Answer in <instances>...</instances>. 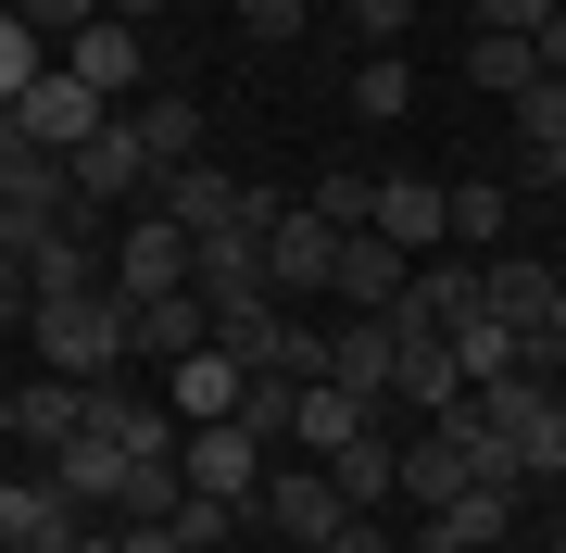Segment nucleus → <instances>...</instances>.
<instances>
[{
	"instance_id": "nucleus-1",
	"label": "nucleus",
	"mask_w": 566,
	"mask_h": 553,
	"mask_svg": "<svg viewBox=\"0 0 566 553\" xmlns=\"http://www.w3.org/2000/svg\"><path fill=\"white\" fill-rule=\"evenodd\" d=\"M25 328H39V365H51V377H114V365H126V302H114V277H102V289H51Z\"/></svg>"
},
{
	"instance_id": "nucleus-2",
	"label": "nucleus",
	"mask_w": 566,
	"mask_h": 553,
	"mask_svg": "<svg viewBox=\"0 0 566 553\" xmlns=\"http://www.w3.org/2000/svg\"><path fill=\"white\" fill-rule=\"evenodd\" d=\"M164 289H189V226H177V214H139V226L114 240V302L139 315V302H164Z\"/></svg>"
},
{
	"instance_id": "nucleus-3",
	"label": "nucleus",
	"mask_w": 566,
	"mask_h": 553,
	"mask_svg": "<svg viewBox=\"0 0 566 553\" xmlns=\"http://www.w3.org/2000/svg\"><path fill=\"white\" fill-rule=\"evenodd\" d=\"M177 478H189V491H214V503H252V491H264V440L240 428V415H214V428L177 440Z\"/></svg>"
},
{
	"instance_id": "nucleus-4",
	"label": "nucleus",
	"mask_w": 566,
	"mask_h": 553,
	"mask_svg": "<svg viewBox=\"0 0 566 553\" xmlns=\"http://www.w3.org/2000/svg\"><path fill=\"white\" fill-rule=\"evenodd\" d=\"M25 139H39V151H88V139H102V126H114V102H102V88H88V76H63V63H51V76L39 88H25Z\"/></svg>"
},
{
	"instance_id": "nucleus-5",
	"label": "nucleus",
	"mask_w": 566,
	"mask_h": 553,
	"mask_svg": "<svg viewBox=\"0 0 566 553\" xmlns=\"http://www.w3.org/2000/svg\"><path fill=\"white\" fill-rule=\"evenodd\" d=\"M340 515H353V503H340V478H327V466H290V478H264V491H252V529H277V541H303V553L340 529Z\"/></svg>"
},
{
	"instance_id": "nucleus-6",
	"label": "nucleus",
	"mask_w": 566,
	"mask_h": 553,
	"mask_svg": "<svg viewBox=\"0 0 566 553\" xmlns=\"http://www.w3.org/2000/svg\"><path fill=\"white\" fill-rule=\"evenodd\" d=\"M365 226H378L390 252H416V265H428V252L453 240V189H441V177H378V214H365Z\"/></svg>"
},
{
	"instance_id": "nucleus-7",
	"label": "nucleus",
	"mask_w": 566,
	"mask_h": 553,
	"mask_svg": "<svg viewBox=\"0 0 566 553\" xmlns=\"http://www.w3.org/2000/svg\"><path fill=\"white\" fill-rule=\"evenodd\" d=\"M327 265H340V226H327L315 202H290L277 226H264V289H327Z\"/></svg>"
},
{
	"instance_id": "nucleus-8",
	"label": "nucleus",
	"mask_w": 566,
	"mask_h": 553,
	"mask_svg": "<svg viewBox=\"0 0 566 553\" xmlns=\"http://www.w3.org/2000/svg\"><path fill=\"white\" fill-rule=\"evenodd\" d=\"M63 76H88V88H102V102L126 114V88L151 76V25H114V13H102L88 39H63Z\"/></svg>"
},
{
	"instance_id": "nucleus-9",
	"label": "nucleus",
	"mask_w": 566,
	"mask_h": 553,
	"mask_svg": "<svg viewBox=\"0 0 566 553\" xmlns=\"http://www.w3.org/2000/svg\"><path fill=\"white\" fill-rule=\"evenodd\" d=\"M327 289H340L353 315H390V302L416 289V252H390L378 226H353V240H340V265H327Z\"/></svg>"
},
{
	"instance_id": "nucleus-10",
	"label": "nucleus",
	"mask_w": 566,
	"mask_h": 553,
	"mask_svg": "<svg viewBox=\"0 0 566 553\" xmlns=\"http://www.w3.org/2000/svg\"><path fill=\"white\" fill-rule=\"evenodd\" d=\"M327 377L365 390V403H390V377H403V340H390V315H340V328H327Z\"/></svg>"
},
{
	"instance_id": "nucleus-11",
	"label": "nucleus",
	"mask_w": 566,
	"mask_h": 553,
	"mask_svg": "<svg viewBox=\"0 0 566 553\" xmlns=\"http://www.w3.org/2000/svg\"><path fill=\"white\" fill-rule=\"evenodd\" d=\"M240 390H252V365H227L214 340L164 365V403H177V428H214V415H240Z\"/></svg>"
},
{
	"instance_id": "nucleus-12",
	"label": "nucleus",
	"mask_w": 566,
	"mask_h": 553,
	"mask_svg": "<svg viewBox=\"0 0 566 553\" xmlns=\"http://www.w3.org/2000/svg\"><path fill=\"white\" fill-rule=\"evenodd\" d=\"M189 289L202 302H252L264 289V226H202L189 240Z\"/></svg>"
},
{
	"instance_id": "nucleus-13",
	"label": "nucleus",
	"mask_w": 566,
	"mask_h": 553,
	"mask_svg": "<svg viewBox=\"0 0 566 553\" xmlns=\"http://www.w3.org/2000/svg\"><path fill=\"white\" fill-rule=\"evenodd\" d=\"M51 478H63V503H126V478H139V453H126V440H102V428H76V440H63L51 453Z\"/></svg>"
},
{
	"instance_id": "nucleus-14",
	"label": "nucleus",
	"mask_w": 566,
	"mask_h": 553,
	"mask_svg": "<svg viewBox=\"0 0 566 553\" xmlns=\"http://www.w3.org/2000/svg\"><path fill=\"white\" fill-rule=\"evenodd\" d=\"M554 277H566V265H542V252H491V265H479V302L528 340V328L554 315Z\"/></svg>"
},
{
	"instance_id": "nucleus-15",
	"label": "nucleus",
	"mask_w": 566,
	"mask_h": 553,
	"mask_svg": "<svg viewBox=\"0 0 566 553\" xmlns=\"http://www.w3.org/2000/svg\"><path fill=\"white\" fill-rule=\"evenodd\" d=\"M365 428H378V403H365V390H340V377H303V403H290V440H303L315 466H327L340 440H365Z\"/></svg>"
},
{
	"instance_id": "nucleus-16",
	"label": "nucleus",
	"mask_w": 566,
	"mask_h": 553,
	"mask_svg": "<svg viewBox=\"0 0 566 553\" xmlns=\"http://www.w3.org/2000/svg\"><path fill=\"white\" fill-rule=\"evenodd\" d=\"M202 340H214V302H202V289H164V302L126 315V352H151V365H177V352H202Z\"/></svg>"
},
{
	"instance_id": "nucleus-17",
	"label": "nucleus",
	"mask_w": 566,
	"mask_h": 553,
	"mask_svg": "<svg viewBox=\"0 0 566 553\" xmlns=\"http://www.w3.org/2000/svg\"><path fill=\"white\" fill-rule=\"evenodd\" d=\"M63 164H76V189H88V202H126V189L151 177V139H139V114H114L102 139H88V151H63Z\"/></svg>"
},
{
	"instance_id": "nucleus-18",
	"label": "nucleus",
	"mask_w": 566,
	"mask_h": 553,
	"mask_svg": "<svg viewBox=\"0 0 566 553\" xmlns=\"http://www.w3.org/2000/svg\"><path fill=\"white\" fill-rule=\"evenodd\" d=\"M0 541H13V553L76 541V503H63V478H0Z\"/></svg>"
},
{
	"instance_id": "nucleus-19",
	"label": "nucleus",
	"mask_w": 566,
	"mask_h": 553,
	"mask_svg": "<svg viewBox=\"0 0 566 553\" xmlns=\"http://www.w3.org/2000/svg\"><path fill=\"white\" fill-rule=\"evenodd\" d=\"M214 352H227V365H252V377H277V352H290L277 289H252V302H214Z\"/></svg>"
},
{
	"instance_id": "nucleus-20",
	"label": "nucleus",
	"mask_w": 566,
	"mask_h": 553,
	"mask_svg": "<svg viewBox=\"0 0 566 553\" xmlns=\"http://www.w3.org/2000/svg\"><path fill=\"white\" fill-rule=\"evenodd\" d=\"M126 114H139V139H151V177L202 164V102H189V88H151V102H126Z\"/></svg>"
},
{
	"instance_id": "nucleus-21",
	"label": "nucleus",
	"mask_w": 566,
	"mask_h": 553,
	"mask_svg": "<svg viewBox=\"0 0 566 553\" xmlns=\"http://www.w3.org/2000/svg\"><path fill=\"white\" fill-rule=\"evenodd\" d=\"M327 478H340V503H353V515H378L390 491H403V440H378V428H365V440L327 453Z\"/></svg>"
},
{
	"instance_id": "nucleus-22",
	"label": "nucleus",
	"mask_w": 566,
	"mask_h": 553,
	"mask_svg": "<svg viewBox=\"0 0 566 553\" xmlns=\"http://www.w3.org/2000/svg\"><path fill=\"white\" fill-rule=\"evenodd\" d=\"M76 428H88V377H25V403H13V440L63 453Z\"/></svg>"
},
{
	"instance_id": "nucleus-23",
	"label": "nucleus",
	"mask_w": 566,
	"mask_h": 553,
	"mask_svg": "<svg viewBox=\"0 0 566 553\" xmlns=\"http://www.w3.org/2000/svg\"><path fill=\"white\" fill-rule=\"evenodd\" d=\"M465 491H479V478H465L453 428H416V440H403V503H428V515H441V503H465Z\"/></svg>"
},
{
	"instance_id": "nucleus-24",
	"label": "nucleus",
	"mask_w": 566,
	"mask_h": 553,
	"mask_svg": "<svg viewBox=\"0 0 566 553\" xmlns=\"http://www.w3.org/2000/svg\"><path fill=\"white\" fill-rule=\"evenodd\" d=\"M504 529H516V491H465V503L428 515V541H416V553H491Z\"/></svg>"
},
{
	"instance_id": "nucleus-25",
	"label": "nucleus",
	"mask_w": 566,
	"mask_h": 553,
	"mask_svg": "<svg viewBox=\"0 0 566 553\" xmlns=\"http://www.w3.org/2000/svg\"><path fill=\"white\" fill-rule=\"evenodd\" d=\"M240 202H252V189L214 177V164H177V177H164V214H177L189 240H202V226H240Z\"/></svg>"
},
{
	"instance_id": "nucleus-26",
	"label": "nucleus",
	"mask_w": 566,
	"mask_h": 553,
	"mask_svg": "<svg viewBox=\"0 0 566 553\" xmlns=\"http://www.w3.org/2000/svg\"><path fill=\"white\" fill-rule=\"evenodd\" d=\"M453 365H465V390H491V377H528V365H516V328H504L491 302H479V315H453Z\"/></svg>"
},
{
	"instance_id": "nucleus-27",
	"label": "nucleus",
	"mask_w": 566,
	"mask_h": 553,
	"mask_svg": "<svg viewBox=\"0 0 566 553\" xmlns=\"http://www.w3.org/2000/svg\"><path fill=\"white\" fill-rule=\"evenodd\" d=\"M504 440H516V491H542V478H566V403H554V390H542V403L516 415Z\"/></svg>"
},
{
	"instance_id": "nucleus-28",
	"label": "nucleus",
	"mask_w": 566,
	"mask_h": 553,
	"mask_svg": "<svg viewBox=\"0 0 566 553\" xmlns=\"http://www.w3.org/2000/svg\"><path fill=\"white\" fill-rule=\"evenodd\" d=\"M51 63H63V51H51V39H39V25H25V13H13V0H0V114H13V102H25V88H39V76H51Z\"/></svg>"
},
{
	"instance_id": "nucleus-29",
	"label": "nucleus",
	"mask_w": 566,
	"mask_h": 553,
	"mask_svg": "<svg viewBox=\"0 0 566 553\" xmlns=\"http://www.w3.org/2000/svg\"><path fill=\"white\" fill-rule=\"evenodd\" d=\"M465 76L516 102V88H542V51H528V39H504V25H479V39H465Z\"/></svg>"
},
{
	"instance_id": "nucleus-30",
	"label": "nucleus",
	"mask_w": 566,
	"mask_h": 553,
	"mask_svg": "<svg viewBox=\"0 0 566 553\" xmlns=\"http://www.w3.org/2000/svg\"><path fill=\"white\" fill-rule=\"evenodd\" d=\"M164 529H177V553H214V541H240V529H252V503H214V491H177V515H164Z\"/></svg>"
},
{
	"instance_id": "nucleus-31",
	"label": "nucleus",
	"mask_w": 566,
	"mask_h": 553,
	"mask_svg": "<svg viewBox=\"0 0 566 553\" xmlns=\"http://www.w3.org/2000/svg\"><path fill=\"white\" fill-rule=\"evenodd\" d=\"M504 214H516V202H504L491 177H465V189H453V240H465V252H504Z\"/></svg>"
},
{
	"instance_id": "nucleus-32",
	"label": "nucleus",
	"mask_w": 566,
	"mask_h": 553,
	"mask_svg": "<svg viewBox=\"0 0 566 553\" xmlns=\"http://www.w3.org/2000/svg\"><path fill=\"white\" fill-rule=\"evenodd\" d=\"M516 151H566V76L516 88Z\"/></svg>"
},
{
	"instance_id": "nucleus-33",
	"label": "nucleus",
	"mask_w": 566,
	"mask_h": 553,
	"mask_svg": "<svg viewBox=\"0 0 566 553\" xmlns=\"http://www.w3.org/2000/svg\"><path fill=\"white\" fill-rule=\"evenodd\" d=\"M290 403H303V377H252V390H240V428L277 453V440H290Z\"/></svg>"
},
{
	"instance_id": "nucleus-34",
	"label": "nucleus",
	"mask_w": 566,
	"mask_h": 553,
	"mask_svg": "<svg viewBox=\"0 0 566 553\" xmlns=\"http://www.w3.org/2000/svg\"><path fill=\"white\" fill-rule=\"evenodd\" d=\"M353 102H365V114H378V126H390V114H403V102H416V63H390V51H378V63H365V76H353Z\"/></svg>"
},
{
	"instance_id": "nucleus-35",
	"label": "nucleus",
	"mask_w": 566,
	"mask_h": 553,
	"mask_svg": "<svg viewBox=\"0 0 566 553\" xmlns=\"http://www.w3.org/2000/svg\"><path fill=\"white\" fill-rule=\"evenodd\" d=\"M315 214H327V226H340V240H353V226L378 214V177H315Z\"/></svg>"
},
{
	"instance_id": "nucleus-36",
	"label": "nucleus",
	"mask_w": 566,
	"mask_h": 553,
	"mask_svg": "<svg viewBox=\"0 0 566 553\" xmlns=\"http://www.w3.org/2000/svg\"><path fill=\"white\" fill-rule=\"evenodd\" d=\"M13 13H25V25H39V39L63 51V39H88V25H102V0H13Z\"/></svg>"
},
{
	"instance_id": "nucleus-37",
	"label": "nucleus",
	"mask_w": 566,
	"mask_h": 553,
	"mask_svg": "<svg viewBox=\"0 0 566 553\" xmlns=\"http://www.w3.org/2000/svg\"><path fill=\"white\" fill-rule=\"evenodd\" d=\"M465 13H479V25H504V39H542L566 0H465Z\"/></svg>"
},
{
	"instance_id": "nucleus-38",
	"label": "nucleus",
	"mask_w": 566,
	"mask_h": 553,
	"mask_svg": "<svg viewBox=\"0 0 566 553\" xmlns=\"http://www.w3.org/2000/svg\"><path fill=\"white\" fill-rule=\"evenodd\" d=\"M240 39H264V51L303 39V0H240Z\"/></svg>"
},
{
	"instance_id": "nucleus-39",
	"label": "nucleus",
	"mask_w": 566,
	"mask_h": 553,
	"mask_svg": "<svg viewBox=\"0 0 566 553\" xmlns=\"http://www.w3.org/2000/svg\"><path fill=\"white\" fill-rule=\"evenodd\" d=\"M403 25H416V0H353V39H365V51H390Z\"/></svg>"
},
{
	"instance_id": "nucleus-40",
	"label": "nucleus",
	"mask_w": 566,
	"mask_h": 553,
	"mask_svg": "<svg viewBox=\"0 0 566 553\" xmlns=\"http://www.w3.org/2000/svg\"><path fill=\"white\" fill-rule=\"evenodd\" d=\"M39 315V277H25V252H0V328H25Z\"/></svg>"
},
{
	"instance_id": "nucleus-41",
	"label": "nucleus",
	"mask_w": 566,
	"mask_h": 553,
	"mask_svg": "<svg viewBox=\"0 0 566 553\" xmlns=\"http://www.w3.org/2000/svg\"><path fill=\"white\" fill-rule=\"evenodd\" d=\"M315 553H390V529H378V515H340V529H327Z\"/></svg>"
},
{
	"instance_id": "nucleus-42",
	"label": "nucleus",
	"mask_w": 566,
	"mask_h": 553,
	"mask_svg": "<svg viewBox=\"0 0 566 553\" xmlns=\"http://www.w3.org/2000/svg\"><path fill=\"white\" fill-rule=\"evenodd\" d=\"M528 51H542V76H566V13L542 25V39H528Z\"/></svg>"
},
{
	"instance_id": "nucleus-43",
	"label": "nucleus",
	"mask_w": 566,
	"mask_h": 553,
	"mask_svg": "<svg viewBox=\"0 0 566 553\" xmlns=\"http://www.w3.org/2000/svg\"><path fill=\"white\" fill-rule=\"evenodd\" d=\"M528 177H542V189H554V202H566V151H528Z\"/></svg>"
},
{
	"instance_id": "nucleus-44",
	"label": "nucleus",
	"mask_w": 566,
	"mask_h": 553,
	"mask_svg": "<svg viewBox=\"0 0 566 553\" xmlns=\"http://www.w3.org/2000/svg\"><path fill=\"white\" fill-rule=\"evenodd\" d=\"M102 13H114V25H151V13H164V0H102Z\"/></svg>"
},
{
	"instance_id": "nucleus-45",
	"label": "nucleus",
	"mask_w": 566,
	"mask_h": 553,
	"mask_svg": "<svg viewBox=\"0 0 566 553\" xmlns=\"http://www.w3.org/2000/svg\"><path fill=\"white\" fill-rule=\"evenodd\" d=\"M13 403H25V390H0V440H13Z\"/></svg>"
},
{
	"instance_id": "nucleus-46",
	"label": "nucleus",
	"mask_w": 566,
	"mask_h": 553,
	"mask_svg": "<svg viewBox=\"0 0 566 553\" xmlns=\"http://www.w3.org/2000/svg\"><path fill=\"white\" fill-rule=\"evenodd\" d=\"M416 13H428V0H416ZM453 13H465V0H453Z\"/></svg>"
},
{
	"instance_id": "nucleus-47",
	"label": "nucleus",
	"mask_w": 566,
	"mask_h": 553,
	"mask_svg": "<svg viewBox=\"0 0 566 553\" xmlns=\"http://www.w3.org/2000/svg\"><path fill=\"white\" fill-rule=\"evenodd\" d=\"M554 553H566V529H554Z\"/></svg>"
},
{
	"instance_id": "nucleus-48",
	"label": "nucleus",
	"mask_w": 566,
	"mask_h": 553,
	"mask_svg": "<svg viewBox=\"0 0 566 553\" xmlns=\"http://www.w3.org/2000/svg\"><path fill=\"white\" fill-rule=\"evenodd\" d=\"M0 553H13V541H0Z\"/></svg>"
},
{
	"instance_id": "nucleus-49",
	"label": "nucleus",
	"mask_w": 566,
	"mask_h": 553,
	"mask_svg": "<svg viewBox=\"0 0 566 553\" xmlns=\"http://www.w3.org/2000/svg\"><path fill=\"white\" fill-rule=\"evenodd\" d=\"M554 265H566V252H554Z\"/></svg>"
}]
</instances>
